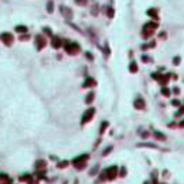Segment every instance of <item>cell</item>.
Here are the masks:
<instances>
[{
    "label": "cell",
    "mask_w": 184,
    "mask_h": 184,
    "mask_svg": "<svg viewBox=\"0 0 184 184\" xmlns=\"http://www.w3.org/2000/svg\"><path fill=\"white\" fill-rule=\"evenodd\" d=\"M157 27H158V23L157 22H148V23H145L144 27H142V37L144 39H150L152 35L155 33V30H157Z\"/></svg>",
    "instance_id": "cell-1"
},
{
    "label": "cell",
    "mask_w": 184,
    "mask_h": 184,
    "mask_svg": "<svg viewBox=\"0 0 184 184\" xmlns=\"http://www.w3.org/2000/svg\"><path fill=\"white\" fill-rule=\"evenodd\" d=\"M63 49L68 55H78L81 52V46L76 42H65L63 43Z\"/></svg>",
    "instance_id": "cell-2"
},
{
    "label": "cell",
    "mask_w": 184,
    "mask_h": 184,
    "mask_svg": "<svg viewBox=\"0 0 184 184\" xmlns=\"http://www.w3.org/2000/svg\"><path fill=\"white\" fill-rule=\"evenodd\" d=\"M152 79L157 81L161 86H167L168 81H170V74H166V75H160V74H152Z\"/></svg>",
    "instance_id": "cell-3"
},
{
    "label": "cell",
    "mask_w": 184,
    "mask_h": 184,
    "mask_svg": "<svg viewBox=\"0 0 184 184\" xmlns=\"http://www.w3.org/2000/svg\"><path fill=\"white\" fill-rule=\"evenodd\" d=\"M88 158H89V155L88 154H84V155H81V157H78V158H75L72 163H74V166H75L76 168H79V170H82V168L85 167V164H86V161H88Z\"/></svg>",
    "instance_id": "cell-4"
},
{
    "label": "cell",
    "mask_w": 184,
    "mask_h": 184,
    "mask_svg": "<svg viewBox=\"0 0 184 184\" xmlns=\"http://www.w3.org/2000/svg\"><path fill=\"white\" fill-rule=\"evenodd\" d=\"M93 115H95V108H89V109H86L85 111V114L82 115V125H85L86 122H89L92 118H93Z\"/></svg>",
    "instance_id": "cell-5"
},
{
    "label": "cell",
    "mask_w": 184,
    "mask_h": 184,
    "mask_svg": "<svg viewBox=\"0 0 184 184\" xmlns=\"http://www.w3.org/2000/svg\"><path fill=\"white\" fill-rule=\"evenodd\" d=\"M0 39H1V42L4 43L6 46H12V43L15 42V37H13V35L6 32V33H3L0 36Z\"/></svg>",
    "instance_id": "cell-6"
},
{
    "label": "cell",
    "mask_w": 184,
    "mask_h": 184,
    "mask_svg": "<svg viewBox=\"0 0 184 184\" xmlns=\"http://www.w3.org/2000/svg\"><path fill=\"white\" fill-rule=\"evenodd\" d=\"M35 42H36V48H37V50L43 49V48L46 46V39H45L43 36H40V35H37V36L35 37Z\"/></svg>",
    "instance_id": "cell-7"
},
{
    "label": "cell",
    "mask_w": 184,
    "mask_h": 184,
    "mask_svg": "<svg viewBox=\"0 0 184 184\" xmlns=\"http://www.w3.org/2000/svg\"><path fill=\"white\" fill-rule=\"evenodd\" d=\"M50 45H52V48L59 49L60 46H63V42H62V39L58 37V36H52V37H50Z\"/></svg>",
    "instance_id": "cell-8"
},
{
    "label": "cell",
    "mask_w": 184,
    "mask_h": 184,
    "mask_svg": "<svg viewBox=\"0 0 184 184\" xmlns=\"http://www.w3.org/2000/svg\"><path fill=\"white\" fill-rule=\"evenodd\" d=\"M105 176H107V178H108V180H114V178L117 177V167L108 168V170L105 171Z\"/></svg>",
    "instance_id": "cell-9"
},
{
    "label": "cell",
    "mask_w": 184,
    "mask_h": 184,
    "mask_svg": "<svg viewBox=\"0 0 184 184\" xmlns=\"http://www.w3.org/2000/svg\"><path fill=\"white\" fill-rule=\"evenodd\" d=\"M60 13H62V16L66 17L68 20L72 19V10L69 7H66V6H62V7H60Z\"/></svg>",
    "instance_id": "cell-10"
},
{
    "label": "cell",
    "mask_w": 184,
    "mask_h": 184,
    "mask_svg": "<svg viewBox=\"0 0 184 184\" xmlns=\"http://www.w3.org/2000/svg\"><path fill=\"white\" fill-rule=\"evenodd\" d=\"M95 85H96V81H95V79H92V78H86L82 86H84V88H93Z\"/></svg>",
    "instance_id": "cell-11"
},
{
    "label": "cell",
    "mask_w": 184,
    "mask_h": 184,
    "mask_svg": "<svg viewBox=\"0 0 184 184\" xmlns=\"http://www.w3.org/2000/svg\"><path fill=\"white\" fill-rule=\"evenodd\" d=\"M134 108H135V109H145V102H144L141 98L135 99V101H134Z\"/></svg>",
    "instance_id": "cell-12"
},
{
    "label": "cell",
    "mask_w": 184,
    "mask_h": 184,
    "mask_svg": "<svg viewBox=\"0 0 184 184\" xmlns=\"http://www.w3.org/2000/svg\"><path fill=\"white\" fill-rule=\"evenodd\" d=\"M147 15H148V16H151V17H154V22H155V20H158V12H157L155 9H150V10L147 12Z\"/></svg>",
    "instance_id": "cell-13"
},
{
    "label": "cell",
    "mask_w": 184,
    "mask_h": 184,
    "mask_svg": "<svg viewBox=\"0 0 184 184\" xmlns=\"http://www.w3.org/2000/svg\"><path fill=\"white\" fill-rule=\"evenodd\" d=\"M154 138H157L160 141H166V140H167V137L163 134V132H160V131H154Z\"/></svg>",
    "instance_id": "cell-14"
},
{
    "label": "cell",
    "mask_w": 184,
    "mask_h": 184,
    "mask_svg": "<svg viewBox=\"0 0 184 184\" xmlns=\"http://www.w3.org/2000/svg\"><path fill=\"white\" fill-rule=\"evenodd\" d=\"M15 30H16L17 33H20V35L29 33V32H27V27H26V26H16V27H15Z\"/></svg>",
    "instance_id": "cell-15"
},
{
    "label": "cell",
    "mask_w": 184,
    "mask_h": 184,
    "mask_svg": "<svg viewBox=\"0 0 184 184\" xmlns=\"http://www.w3.org/2000/svg\"><path fill=\"white\" fill-rule=\"evenodd\" d=\"M129 72H131V74H137V72H138V65H137V62H134V60L129 63Z\"/></svg>",
    "instance_id": "cell-16"
},
{
    "label": "cell",
    "mask_w": 184,
    "mask_h": 184,
    "mask_svg": "<svg viewBox=\"0 0 184 184\" xmlns=\"http://www.w3.org/2000/svg\"><path fill=\"white\" fill-rule=\"evenodd\" d=\"M93 98H95V93H93V92H89V93L85 96V102H86V104H92V102H93Z\"/></svg>",
    "instance_id": "cell-17"
},
{
    "label": "cell",
    "mask_w": 184,
    "mask_h": 184,
    "mask_svg": "<svg viewBox=\"0 0 184 184\" xmlns=\"http://www.w3.org/2000/svg\"><path fill=\"white\" fill-rule=\"evenodd\" d=\"M151 48H155V42H154V40H151L150 43H147V45H142V46H141L142 50H148V49H151Z\"/></svg>",
    "instance_id": "cell-18"
},
{
    "label": "cell",
    "mask_w": 184,
    "mask_h": 184,
    "mask_svg": "<svg viewBox=\"0 0 184 184\" xmlns=\"http://www.w3.org/2000/svg\"><path fill=\"white\" fill-rule=\"evenodd\" d=\"M108 127H109V122H107V121H104V122L101 124V129H99V134H101V135L104 134V132H105V129H107Z\"/></svg>",
    "instance_id": "cell-19"
},
{
    "label": "cell",
    "mask_w": 184,
    "mask_h": 184,
    "mask_svg": "<svg viewBox=\"0 0 184 184\" xmlns=\"http://www.w3.org/2000/svg\"><path fill=\"white\" fill-rule=\"evenodd\" d=\"M161 93H163L164 96H170V95H171V91L168 89L167 86H163V88H161Z\"/></svg>",
    "instance_id": "cell-20"
},
{
    "label": "cell",
    "mask_w": 184,
    "mask_h": 184,
    "mask_svg": "<svg viewBox=\"0 0 184 184\" xmlns=\"http://www.w3.org/2000/svg\"><path fill=\"white\" fill-rule=\"evenodd\" d=\"M52 12H53V1L49 0L48 1V13H52Z\"/></svg>",
    "instance_id": "cell-21"
},
{
    "label": "cell",
    "mask_w": 184,
    "mask_h": 184,
    "mask_svg": "<svg viewBox=\"0 0 184 184\" xmlns=\"http://www.w3.org/2000/svg\"><path fill=\"white\" fill-rule=\"evenodd\" d=\"M180 62H181L180 56H176V58L173 59V65H174V66H178V65H180Z\"/></svg>",
    "instance_id": "cell-22"
},
{
    "label": "cell",
    "mask_w": 184,
    "mask_h": 184,
    "mask_svg": "<svg viewBox=\"0 0 184 184\" xmlns=\"http://www.w3.org/2000/svg\"><path fill=\"white\" fill-rule=\"evenodd\" d=\"M107 16L111 17V19L114 17V9H112V7H108V10H107Z\"/></svg>",
    "instance_id": "cell-23"
},
{
    "label": "cell",
    "mask_w": 184,
    "mask_h": 184,
    "mask_svg": "<svg viewBox=\"0 0 184 184\" xmlns=\"http://www.w3.org/2000/svg\"><path fill=\"white\" fill-rule=\"evenodd\" d=\"M43 32H45V35H48V36H53V33H52V30H50L49 27H43Z\"/></svg>",
    "instance_id": "cell-24"
},
{
    "label": "cell",
    "mask_w": 184,
    "mask_h": 184,
    "mask_svg": "<svg viewBox=\"0 0 184 184\" xmlns=\"http://www.w3.org/2000/svg\"><path fill=\"white\" fill-rule=\"evenodd\" d=\"M141 60H142V62H145V63H148V62H151V58H150V56H147V55H142Z\"/></svg>",
    "instance_id": "cell-25"
},
{
    "label": "cell",
    "mask_w": 184,
    "mask_h": 184,
    "mask_svg": "<svg viewBox=\"0 0 184 184\" xmlns=\"http://www.w3.org/2000/svg\"><path fill=\"white\" fill-rule=\"evenodd\" d=\"M183 115H184V107H181L180 111H177V112H176V117L178 118V117H183Z\"/></svg>",
    "instance_id": "cell-26"
},
{
    "label": "cell",
    "mask_w": 184,
    "mask_h": 184,
    "mask_svg": "<svg viewBox=\"0 0 184 184\" xmlns=\"http://www.w3.org/2000/svg\"><path fill=\"white\" fill-rule=\"evenodd\" d=\"M75 3L76 4H79V6H86V0H75Z\"/></svg>",
    "instance_id": "cell-27"
},
{
    "label": "cell",
    "mask_w": 184,
    "mask_h": 184,
    "mask_svg": "<svg viewBox=\"0 0 184 184\" xmlns=\"http://www.w3.org/2000/svg\"><path fill=\"white\" fill-rule=\"evenodd\" d=\"M171 104H173L174 107H181V102H180L178 99H173V102H171Z\"/></svg>",
    "instance_id": "cell-28"
},
{
    "label": "cell",
    "mask_w": 184,
    "mask_h": 184,
    "mask_svg": "<svg viewBox=\"0 0 184 184\" xmlns=\"http://www.w3.org/2000/svg\"><path fill=\"white\" fill-rule=\"evenodd\" d=\"M29 37H30V36H29L27 33H25V35H22V36H20V40H27Z\"/></svg>",
    "instance_id": "cell-29"
},
{
    "label": "cell",
    "mask_w": 184,
    "mask_h": 184,
    "mask_svg": "<svg viewBox=\"0 0 184 184\" xmlns=\"http://www.w3.org/2000/svg\"><path fill=\"white\" fill-rule=\"evenodd\" d=\"M85 56H86V58L89 59V60H93V56H92V53H91V52H86V53H85Z\"/></svg>",
    "instance_id": "cell-30"
},
{
    "label": "cell",
    "mask_w": 184,
    "mask_h": 184,
    "mask_svg": "<svg viewBox=\"0 0 184 184\" xmlns=\"http://www.w3.org/2000/svg\"><path fill=\"white\" fill-rule=\"evenodd\" d=\"M66 166H68V163H66V161H62V163H59V164H58V167H59V168L66 167Z\"/></svg>",
    "instance_id": "cell-31"
},
{
    "label": "cell",
    "mask_w": 184,
    "mask_h": 184,
    "mask_svg": "<svg viewBox=\"0 0 184 184\" xmlns=\"http://www.w3.org/2000/svg\"><path fill=\"white\" fill-rule=\"evenodd\" d=\"M173 93H174V95H178V93H180V89H178L177 86H174V88H173Z\"/></svg>",
    "instance_id": "cell-32"
},
{
    "label": "cell",
    "mask_w": 184,
    "mask_h": 184,
    "mask_svg": "<svg viewBox=\"0 0 184 184\" xmlns=\"http://www.w3.org/2000/svg\"><path fill=\"white\" fill-rule=\"evenodd\" d=\"M125 174H127V171H125V168L122 167V168H121V171H119V176H121V177H124Z\"/></svg>",
    "instance_id": "cell-33"
},
{
    "label": "cell",
    "mask_w": 184,
    "mask_h": 184,
    "mask_svg": "<svg viewBox=\"0 0 184 184\" xmlns=\"http://www.w3.org/2000/svg\"><path fill=\"white\" fill-rule=\"evenodd\" d=\"M111 151H112V147H108L107 150L104 151V155H107V154H108V152H111Z\"/></svg>",
    "instance_id": "cell-34"
},
{
    "label": "cell",
    "mask_w": 184,
    "mask_h": 184,
    "mask_svg": "<svg viewBox=\"0 0 184 184\" xmlns=\"http://www.w3.org/2000/svg\"><path fill=\"white\" fill-rule=\"evenodd\" d=\"M141 137H142V138H148V132H147V131H144Z\"/></svg>",
    "instance_id": "cell-35"
}]
</instances>
